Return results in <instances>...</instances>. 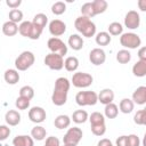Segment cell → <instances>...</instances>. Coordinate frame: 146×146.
<instances>
[{"label": "cell", "mask_w": 146, "mask_h": 146, "mask_svg": "<svg viewBox=\"0 0 146 146\" xmlns=\"http://www.w3.org/2000/svg\"><path fill=\"white\" fill-rule=\"evenodd\" d=\"M3 79L8 84H16L19 81V73L15 68L6 70L5 74H3Z\"/></svg>", "instance_id": "20"}, {"label": "cell", "mask_w": 146, "mask_h": 146, "mask_svg": "<svg viewBox=\"0 0 146 146\" xmlns=\"http://www.w3.org/2000/svg\"><path fill=\"white\" fill-rule=\"evenodd\" d=\"M8 17H9V21L10 22L17 24V23L22 22V19H23V11L19 10V9H11L9 11Z\"/></svg>", "instance_id": "38"}, {"label": "cell", "mask_w": 146, "mask_h": 146, "mask_svg": "<svg viewBox=\"0 0 146 146\" xmlns=\"http://www.w3.org/2000/svg\"><path fill=\"white\" fill-rule=\"evenodd\" d=\"M66 10V3L63 1H57L51 6V13L54 15H62Z\"/></svg>", "instance_id": "39"}, {"label": "cell", "mask_w": 146, "mask_h": 146, "mask_svg": "<svg viewBox=\"0 0 146 146\" xmlns=\"http://www.w3.org/2000/svg\"><path fill=\"white\" fill-rule=\"evenodd\" d=\"M138 6H139V8H140L141 11H145V10H146V0H140V1H138Z\"/></svg>", "instance_id": "49"}, {"label": "cell", "mask_w": 146, "mask_h": 146, "mask_svg": "<svg viewBox=\"0 0 146 146\" xmlns=\"http://www.w3.org/2000/svg\"><path fill=\"white\" fill-rule=\"evenodd\" d=\"M32 23H33L36 27H39L40 30L43 31V29L46 27V25H47V23H48V17H47L46 14L39 13V14H36V15L33 17Z\"/></svg>", "instance_id": "26"}, {"label": "cell", "mask_w": 146, "mask_h": 146, "mask_svg": "<svg viewBox=\"0 0 146 146\" xmlns=\"http://www.w3.org/2000/svg\"><path fill=\"white\" fill-rule=\"evenodd\" d=\"M88 117H89V115L84 110H76L75 112H73L71 120H73V122L80 124V123H84L88 120Z\"/></svg>", "instance_id": "29"}, {"label": "cell", "mask_w": 146, "mask_h": 146, "mask_svg": "<svg viewBox=\"0 0 146 146\" xmlns=\"http://www.w3.org/2000/svg\"><path fill=\"white\" fill-rule=\"evenodd\" d=\"M47 117L46 111L44 108L40 107V106H33L30 111H29V119L33 122V123H42Z\"/></svg>", "instance_id": "12"}, {"label": "cell", "mask_w": 146, "mask_h": 146, "mask_svg": "<svg viewBox=\"0 0 146 146\" xmlns=\"http://www.w3.org/2000/svg\"><path fill=\"white\" fill-rule=\"evenodd\" d=\"M70 87H71V82L66 78L60 76V78L56 79L54 92L51 96V100L56 106H63L66 103Z\"/></svg>", "instance_id": "1"}, {"label": "cell", "mask_w": 146, "mask_h": 146, "mask_svg": "<svg viewBox=\"0 0 146 146\" xmlns=\"http://www.w3.org/2000/svg\"><path fill=\"white\" fill-rule=\"evenodd\" d=\"M119 108H120V111H121L122 113L129 114V113H131V112L133 111L135 104H133V102H132L131 99H129V98H123V99H121V102H120V104H119Z\"/></svg>", "instance_id": "24"}, {"label": "cell", "mask_w": 146, "mask_h": 146, "mask_svg": "<svg viewBox=\"0 0 146 146\" xmlns=\"http://www.w3.org/2000/svg\"><path fill=\"white\" fill-rule=\"evenodd\" d=\"M75 102L79 106H94L98 102V96L92 90L79 91L75 95Z\"/></svg>", "instance_id": "5"}, {"label": "cell", "mask_w": 146, "mask_h": 146, "mask_svg": "<svg viewBox=\"0 0 146 146\" xmlns=\"http://www.w3.org/2000/svg\"><path fill=\"white\" fill-rule=\"evenodd\" d=\"M124 25L130 30H136L140 25V16L136 10H129L124 16Z\"/></svg>", "instance_id": "11"}, {"label": "cell", "mask_w": 146, "mask_h": 146, "mask_svg": "<svg viewBox=\"0 0 146 146\" xmlns=\"http://www.w3.org/2000/svg\"><path fill=\"white\" fill-rule=\"evenodd\" d=\"M97 96H98V102H100L104 105L113 103V100H114V92L110 88H105V89L100 90V92Z\"/></svg>", "instance_id": "17"}, {"label": "cell", "mask_w": 146, "mask_h": 146, "mask_svg": "<svg viewBox=\"0 0 146 146\" xmlns=\"http://www.w3.org/2000/svg\"><path fill=\"white\" fill-rule=\"evenodd\" d=\"M66 31V24L60 19H52L49 23V32L54 38L60 36Z\"/></svg>", "instance_id": "13"}, {"label": "cell", "mask_w": 146, "mask_h": 146, "mask_svg": "<svg viewBox=\"0 0 146 146\" xmlns=\"http://www.w3.org/2000/svg\"><path fill=\"white\" fill-rule=\"evenodd\" d=\"M74 27L76 29L78 32H80L86 38H91V36H94L96 34V25H95V23L90 18H88L86 16H82V15L79 16L75 19Z\"/></svg>", "instance_id": "2"}, {"label": "cell", "mask_w": 146, "mask_h": 146, "mask_svg": "<svg viewBox=\"0 0 146 146\" xmlns=\"http://www.w3.org/2000/svg\"><path fill=\"white\" fill-rule=\"evenodd\" d=\"M127 146H140V139L137 135H129L127 136Z\"/></svg>", "instance_id": "41"}, {"label": "cell", "mask_w": 146, "mask_h": 146, "mask_svg": "<svg viewBox=\"0 0 146 146\" xmlns=\"http://www.w3.org/2000/svg\"><path fill=\"white\" fill-rule=\"evenodd\" d=\"M2 33L7 36H14L18 33V25L10 21H7L2 25Z\"/></svg>", "instance_id": "21"}, {"label": "cell", "mask_w": 146, "mask_h": 146, "mask_svg": "<svg viewBox=\"0 0 146 146\" xmlns=\"http://www.w3.org/2000/svg\"><path fill=\"white\" fill-rule=\"evenodd\" d=\"M15 106H16L18 110H21V111L27 110L29 106H30V100L26 99V98H24V97L18 96L17 99H16V102H15Z\"/></svg>", "instance_id": "40"}, {"label": "cell", "mask_w": 146, "mask_h": 146, "mask_svg": "<svg viewBox=\"0 0 146 146\" xmlns=\"http://www.w3.org/2000/svg\"><path fill=\"white\" fill-rule=\"evenodd\" d=\"M97 146H113V144H112V141H111L110 139L103 138V139H100V140L98 141Z\"/></svg>", "instance_id": "48"}, {"label": "cell", "mask_w": 146, "mask_h": 146, "mask_svg": "<svg viewBox=\"0 0 146 146\" xmlns=\"http://www.w3.org/2000/svg\"><path fill=\"white\" fill-rule=\"evenodd\" d=\"M111 40H112L111 35L105 31L97 33L96 36H95V41L98 46H107V44H110Z\"/></svg>", "instance_id": "30"}, {"label": "cell", "mask_w": 146, "mask_h": 146, "mask_svg": "<svg viewBox=\"0 0 146 146\" xmlns=\"http://www.w3.org/2000/svg\"><path fill=\"white\" fill-rule=\"evenodd\" d=\"M5 120L8 125L15 127V125L19 124V122H21V114L16 110H9L5 114Z\"/></svg>", "instance_id": "16"}, {"label": "cell", "mask_w": 146, "mask_h": 146, "mask_svg": "<svg viewBox=\"0 0 146 146\" xmlns=\"http://www.w3.org/2000/svg\"><path fill=\"white\" fill-rule=\"evenodd\" d=\"M64 146H71V145H64Z\"/></svg>", "instance_id": "50"}, {"label": "cell", "mask_w": 146, "mask_h": 146, "mask_svg": "<svg viewBox=\"0 0 146 146\" xmlns=\"http://www.w3.org/2000/svg\"><path fill=\"white\" fill-rule=\"evenodd\" d=\"M82 136H83V132H82V130L80 128H78V127L68 128V130L64 135L63 143H64V145L76 146L80 143V140L82 139Z\"/></svg>", "instance_id": "8"}, {"label": "cell", "mask_w": 146, "mask_h": 146, "mask_svg": "<svg viewBox=\"0 0 146 146\" xmlns=\"http://www.w3.org/2000/svg\"><path fill=\"white\" fill-rule=\"evenodd\" d=\"M47 46L52 54H58L62 57H64L67 54V46L59 38H54V36L50 38L47 42Z\"/></svg>", "instance_id": "9"}, {"label": "cell", "mask_w": 146, "mask_h": 146, "mask_svg": "<svg viewBox=\"0 0 146 146\" xmlns=\"http://www.w3.org/2000/svg\"><path fill=\"white\" fill-rule=\"evenodd\" d=\"M89 60L91 62V64L96 66L102 65L106 60V54L102 48H94L89 52Z\"/></svg>", "instance_id": "14"}, {"label": "cell", "mask_w": 146, "mask_h": 146, "mask_svg": "<svg viewBox=\"0 0 146 146\" xmlns=\"http://www.w3.org/2000/svg\"><path fill=\"white\" fill-rule=\"evenodd\" d=\"M43 146H60V143H59V139L57 137L50 136V137H47Z\"/></svg>", "instance_id": "44"}, {"label": "cell", "mask_w": 146, "mask_h": 146, "mask_svg": "<svg viewBox=\"0 0 146 146\" xmlns=\"http://www.w3.org/2000/svg\"><path fill=\"white\" fill-rule=\"evenodd\" d=\"M81 14L82 16H86L88 18H91L95 15V11H94V7H92V3L91 2H86L81 6Z\"/></svg>", "instance_id": "35"}, {"label": "cell", "mask_w": 146, "mask_h": 146, "mask_svg": "<svg viewBox=\"0 0 146 146\" xmlns=\"http://www.w3.org/2000/svg\"><path fill=\"white\" fill-rule=\"evenodd\" d=\"M116 60L120 63V64H127L131 60V54L129 50L127 49H121L117 51L116 54Z\"/></svg>", "instance_id": "33"}, {"label": "cell", "mask_w": 146, "mask_h": 146, "mask_svg": "<svg viewBox=\"0 0 146 146\" xmlns=\"http://www.w3.org/2000/svg\"><path fill=\"white\" fill-rule=\"evenodd\" d=\"M133 122L138 125H145L146 124V110H139L133 116Z\"/></svg>", "instance_id": "37"}, {"label": "cell", "mask_w": 146, "mask_h": 146, "mask_svg": "<svg viewBox=\"0 0 146 146\" xmlns=\"http://www.w3.org/2000/svg\"><path fill=\"white\" fill-rule=\"evenodd\" d=\"M18 32L21 35L29 38L31 40H38L42 33V30L36 27L32 22L30 21H24L19 24L18 26Z\"/></svg>", "instance_id": "3"}, {"label": "cell", "mask_w": 146, "mask_h": 146, "mask_svg": "<svg viewBox=\"0 0 146 146\" xmlns=\"http://www.w3.org/2000/svg\"><path fill=\"white\" fill-rule=\"evenodd\" d=\"M19 96L21 97H24V98H26L29 100H31L34 97V89L31 86H23L19 89Z\"/></svg>", "instance_id": "36"}, {"label": "cell", "mask_w": 146, "mask_h": 146, "mask_svg": "<svg viewBox=\"0 0 146 146\" xmlns=\"http://www.w3.org/2000/svg\"><path fill=\"white\" fill-rule=\"evenodd\" d=\"M107 31H108L107 33L110 35H121L123 32V27L119 22H113L108 25Z\"/></svg>", "instance_id": "34"}, {"label": "cell", "mask_w": 146, "mask_h": 146, "mask_svg": "<svg viewBox=\"0 0 146 146\" xmlns=\"http://www.w3.org/2000/svg\"><path fill=\"white\" fill-rule=\"evenodd\" d=\"M68 46L73 49V50H81L83 47V39L80 34H71L68 36V41H67Z\"/></svg>", "instance_id": "19"}, {"label": "cell", "mask_w": 146, "mask_h": 146, "mask_svg": "<svg viewBox=\"0 0 146 146\" xmlns=\"http://www.w3.org/2000/svg\"><path fill=\"white\" fill-rule=\"evenodd\" d=\"M138 58L139 60H146V47H141L138 50Z\"/></svg>", "instance_id": "47"}, {"label": "cell", "mask_w": 146, "mask_h": 146, "mask_svg": "<svg viewBox=\"0 0 146 146\" xmlns=\"http://www.w3.org/2000/svg\"><path fill=\"white\" fill-rule=\"evenodd\" d=\"M44 65L48 66L50 70L54 71H60L64 67V58L58 54H48L44 57Z\"/></svg>", "instance_id": "10"}, {"label": "cell", "mask_w": 146, "mask_h": 146, "mask_svg": "<svg viewBox=\"0 0 146 146\" xmlns=\"http://www.w3.org/2000/svg\"><path fill=\"white\" fill-rule=\"evenodd\" d=\"M54 124H55V127H56L57 129H60V130H62V129H66V128H68L70 124H71V117H70L68 115L60 114V115H58V116L55 119Z\"/></svg>", "instance_id": "22"}, {"label": "cell", "mask_w": 146, "mask_h": 146, "mask_svg": "<svg viewBox=\"0 0 146 146\" xmlns=\"http://www.w3.org/2000/svg\"><path fill=\"white\" fill-rule=\"evenodd\" d=\"M120 43L127 50L128 49H136V48H138L141 44V39L136 33L127 32V33H122L121 34V36H120Z\"/></svg>", "instance_id": "6"}, {"label": "cell", "mask_w": 146, "mask_h": 146, "mask_svg": "<svg viewBox=\"0 0 146 146\" xmlns=\"http://www.w3.org/2000/svg\"><path fill=\"white\" fill-rule=\"evenodd\" d=\"M14 146H34V140L31 136L27 135H18L13 139Z\"/></svg>", "instance_id": "18"}, {"label": "cell", "mask_w": 146, "mask_h": 146, "mask_svg": "<svg viewBox=\"0 0 146 146\" xmlns=\"http://www.w3.org/2000/svg\"><path fill=\"white\" fill-rule=\"evenodd\" d=\"M10 135V128L8 125H0V141L6 140Z\"/></svg>", "instance_id": "43"}, {"label": "cell", "mask_w": 146, "mask_h": 146, "mask_svg": "<svg viewBox=\"0 0 146 146\" xmlns=\"http://www.w3.org/2000/svg\"><path fill=\"white\" fill-rule=\"evenodd\" d=\"M116 146H127V136H120L115 141Z\"/></svg>", "instance_id": "46"}, {"label": "cell", "mask_w": 146, "mask_h": 146, "mask_svg": "<svg viewBox=\"0 0 146 146\" xmlns=\"http://www.w3.org/2000/svg\"><path fill=\"white\" fill-rule=\"evenodd\" d=\"M132 73L135 76L143 78L146 75V60H138L132 66Z\"/></svg>", "instance_id": "23"}, {"label": "cell", "mask_w": 146, "mask_h": 146, "mask_svg": "<svg viewBox=\"0 0 146 146\" xmlns=\"http://www.w3.org/2000/svg\"><path fill=\"white\" fill-rule=\"evenodd\" d=\"M104 114L107 119H115L119 114V107L117 105H115L114 103H110L107 105H105L104 108Z\"/></svg>", "instance_id": "28"}, {"label": "cell", "mask_w": 146, "mask_h": 146, "mask_svg": "<svg viewBox=\"0 0 146 146\" xmlns=\"http://www.w3.org/2000/svg\"><path fill=\"white\" fill-rule=\"evenodd\" d=\"M91 132L95 135V136H103L105 132H106V124H100V125H94L91 127Z\"/></svg>", "instance_id": "42"}, {"label": "cell", "mask_w": 146, "mask_h": 146, "mask_svg": "<svg viewBox=\"0 0 146 146\" xmlns=\"http://www.w3.org/2000/svg\"><path fill=\"white\" fill-rule=\"evenodd\" d=\"M22 3V0H6V5L11 9H17Z\"/></svg>", "instance_id": "45"}, {"label": "cell", "mask_w": 146, "mask_h": 146, "mask_svg": "<svg viewBox=\"0 0 146 146\" xmlns=\"http://www.w3.org/2000/svg\"><path fill=\"white\" fill-rule=\"evenodd\" d=\"M88 119H89V121H90V127L105 124V116H104L102 113H99V112H94V113H91Z\"/></svg>", "instance_id": "31"}, {"label": "cell", "mask_w": 146, "mask_h": 146, "mask_svg": "<svg viewBox=\"0 0 146 146\" xmlns=\"http://www.w3.org/2000/svg\"><path fill=\"white\" fill-rule=\"evenodd\" d=\"M133 104L137 105H144L146 103V87L145 86H140L138 87L133 94H132V99Z\"/></svg>", "instance_id": "15"}, {"label": "cell", "mask_w": 146, "mask_h": 146, "mask_svg": "<svg viewBox=\"0 0 146 146\" xmlns=\"http://www.w3.org/2000/svg\"><path fill=\"white\" fill-rule=\"evenodd\" d=\"M35 62L34 54L32 51L25 50L18 55V57L15 59V67L17 71H26L30 68Z\"/></svg>", "instance_id": "4"}, {"label": "cell", "mask_w": 146, "mask_h": 146, "mask_svg": "<svg viewBox=\"0 0 146 146\" xmlns=\"http://www.w3.org/2000/svg\"><path fill=\"white\" fill-rule=\"evenodd\" d=\"M64 67L68 72H74L79 67V59L75 56H70L64 60Z\"/></svg>", "instance_id": "27"}, {"label": "cell", "mask_w": 146, "mask_h": 146, "mask_svg": "<svg viewBox=\"0 0 146 146\" xmlns=\"http://www.w3.org/2000/svg\"><path fill=\"white\" fill-rule=\"evenodd\" d=\"M46 135H47V131L46 129L42 127V125H35L34 128H32L31 130V137L33 138V140H43L46 138Z\"/></svg>", "instance_id": "25"}, {"label": "cell", "mask_w": 146, "mask_h": 146, "mask_svg": "<svg viewBox=\"0 0 146 146\" xmlns=\"http://www.w3.org/2000/svg\"><path fill=\"white\" fill-rule=\"evenodd\" d=\"M72 84L76 88H88L92 84L94 78L91 74L86 72H76L72 75Z\"/></svg>", "instance_id": "7"}, {"label": "cell", "mask_w": 146, "mask_h": 146, "mask_svg": "<svg viewBox=\"0 0 146 146\" xmlns=\"http://www.w3.org/2000/svg\"><path fill=\"white\" fill-rule=\"evenodd\" d=\"M91 3H92V7H94L95 15L103 14L107 9V7H108L107 1H105V0H94Z\"/></svg>", "instance_id": "32"}]
</instances>
